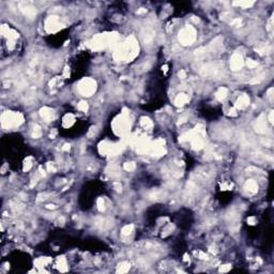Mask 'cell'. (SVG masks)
<instances>
[{"instance_id": "22", "label": "cell", "mask_w": 274, "mask_h": 274, "mask_svg": "<svg viewBox=\"0 0 274 274\" xmlns=\"http://www.w3.org/2000/svg\"><path fill=\"white\" fill-rule=\"evenodd\" d=\"M62 149H63L64 151H68V150H70V146L69 145H64V147L62 148Z\"/></svg>"}, {"instance_id": "9", "label": "cell", "mask_w": 274, "mask_h": 274, "mask_svg": "<svg viewBox=\"0 0 274 274\" xmlns=\"http://www.w3.org/2000/svg\"><path fill=\"white\" fill-rule=\"evenodd\" d=\"M246 188H247V190H249L251 193H256L257 192L258 185L254 180H249L247 183H246Z\"/></svg>"}, {"instance_id": "11", "label": "cell", "mask_w": 274, "mask_h": 274, "mask_svg": "<svg viewBox=\"0 0 274 274\" xmlns=\"http://www.w3.org/2000/svg\"><path fill=\"white\" fill-rule=\"evenodd\" d=\"M21 10H23V12H24L26 15H28V16H33V15H36V9L32 8V7L26 5V7H24V8H21Z\"/></svg>"}, {"instance_id": "17", "label": "cell", "mask_w": 274, "mask_h": 274, "mask_svg": "<svg viewBox=\"0 0 274 274\" xmlns=\"http://www.w3.org/2000/svg\"><path fill=\"white\" fill-rule=\"evenodd\" d=\"M141 123H143V127H151V125H152V122L150 121V120H149V119H143V122H141Z\"/></svg>"}, {"instance_id": "6", "label": "cell", "mask_w": 274, "mask_h": 274, "mask_svg": "<svg viewBox=\"0 0 274 274\" xmlns=\"http://www.w3.org/2000/svg\"><path fill=\"white\" fill-rule=\"evenodd\" d=\"M249 103H250L249 96L247 95H241L237 101V107L239 109H243L249 105Z\"/></svg>"}, {"instance_id": "3", "label": "cell", "mask_w": 274, "mask_h": 274, "mask_svg": "<svg viewBox=\"0 0 274 274\" xmlns=\"http://www.w3.org/2000/svg\"><path fill=\"white\" fill-rule=\"evenodd\" d=\"M78 90L84 95H91V93L95 90V82L90 78L82 79L78 86Z\"/></svg>"}, {"instance_id": "15", "label": "cell", "mask_w": 274, "mask_h": 274, "mask_svg": "<svg viewBox=\"0 0 274 274\" xmlns=\"http://www.w3.org/2000/svg\"><path fill=\"white\" fill-rule=\"evenodd\" d=\"M41 134H42L41 129H40L39 127H34V130H33V134H32L33 138H39V137L41 136Z\"/></svg>"}, {"instance_id": "13", "label": "cell", "mask_w": 274, "mask_h": 274, "mask_svg": "<svg viewBox=\"0 0 274 274\" xmlns=\"http://www.w3.org/2000/svg\"><path fill=\"white\" fill-rule=\"evenodd\" d=\"M132 230H133V225L125 226V227L122 229V234L123 236H127V234H130V233L132 232Z\"/></svg>"}, {"instance_id": "20", "label": "cell", "mask_w": 274, "mask_h": 274, "mask_svg": "<svg viewBox=\"0 0 274 274\" xmlns=\"http://www.w3.org/2000/svg\"><path fill=\"white\" fill-rule=\"evenodd\" d=\"M31 165H32V164L30 163V162H25L24 170H29V169H30V167H31Z\"/></svg>"}, {"instance_id": "21", "label": "cell", "mask_w": 274, "mask_h": 274, "mask_svg": "<svg viewBox=\"0 0 274 274\" xmlns=\"http://www.w3.org/2000/svg\"><path fill=\"white\" fill-rule=\"evenodd\" d=\"M178 75H179V77H180V78H185V76H186V73H185V71H180Z\"/></svg>"}, {"instance_id": "18", "label": "cell", "mask_w": 274, "mask_h": 274, "mask_svg": "<svg viewBox=\"0 0 274 274\" xmlns=\"http://www.w3.org/2000/svg\"><path fill=\"white\" fill-rule=\"evenodd\" d=\"M98 210H100V211H103V210L105 209V207H104V201H103L102 199H101V198L98 199Z\"/></svg>"}, {"instance_id": "1", "label": "cell", "mask_w": 274, "mask_h": 274, "mask_svg": "<svg viewBox=\"0 0 274 274\" xmlns=\"http://www.w3.org/2000/svg\"><path fill=\"white\" fill-rule=\"evenodd\" d=\"M23 122V117L19 114H12V113H5L2 116V127H10L12 125H17Z\"/></svg>"}, {"instance_id": "5", "label": "cell", "mask_w": 274, "mask_h": 274, "mask_svg": "<svg viewBox=\"0 0 274 274\" xmlns=\"http://www.w3.org/2000/svg\"><path fill=\"white\" fill-rule=\"evenodd\" d=\"M242 64H243V60H242V56L240 54H234L231 58V68L232 70L237 71V70L241 69Z\"/></svg>"}, {"instance_id": "12", "label": "cell", "mask_w": 274, "mask_h": 274, "mask_svg": "<svg viewBox=\"0 0 274 274\" xmlns=\"http://www.w3.org/2000/svg\"><path fill=\"white\" fill-rule=\"evenodd\" d=\"M233 4L242 7V8H250L254 4V2L253 1H236V2H233Z\"/></svg>"}, {"instance_id": "2", "label": "cell", "mask_w": 274, "mask_h": 274, "mask_svg": "<svg viewBox=\"0 0 274 274\" xmlns=\"http://www.w3.org/2000/svg\"><path fill=\"white\" fill-rule=\"evenodd\" d=\"M195 38H196V32H195V30L192 27L184 28L180 32V34H179V40H180L183 45L192 44L193 42L195 41Z\"/></svg>"}, {"instance_id": "19", "label": "cell", "mask_w": 274, "mask_h": 274, "mask_svg": "<svg viewBox=\"0 0 274 274\" xmlns=\"http://www.w3.org/2000/svg\"><path fill=\"white\" fill-rule=\"evenodd\" d=\"M247 66L250 68H255V66H257V62L253 61V60H249L247 61Z\"/></svg>"}, {"instance_id": "14", "label": "cell", "mask_w": 274, "mask_h": 274, "mask_svg": "<svg viewBox=\"0 0 274 274\" xmlns=\"http://www.w3.org/2000/svg\"><path fill=\"white\" fill-rule=\"evenodd\" d=\"M124 169H125V170H129V172H132V170L135 169V164L133 163V162L125 163L124 164Z\"/></svg>"}, {"instance_id": "8", "label": "cell", "mask_w": 274, "mask_h": 274, "mask_svg": "<svg viewBox=\"0 0 274 274\" xmlns=\"http://www.w3.org/2000/svg\"><path fill=\"white\" fill-rule=\"evenodd\" d=\"M188 95H186V94H184V93H181L176 98V100H175V103H176L177 106H182V105H184V104L188 102Z\"/></svg>"}, {"instance_id": "23", "label": "cell", "mask_w": 274, "mask_h": 274, "mask_svg": "<svg viewBox=\"0 0 274 274\" xmlns=\"http://www.w3.org/2000/svg\"><path fill=\"white\" fill-rule=\"evenodd\" d=\"M272 119H273V111H271V114H270V121H271V122H273V120H272Z\"/></svg>"}, {"instance_id": "4", "label": "cell", "mask_w": 274, "mask_h": 274, "mask_svg": "<svg viewBox=\"0 0 274 274\" xmlns=\"http://www.w3.org/2000/svg\"><path fill=\"white\" fill-rule=\"evenodd\" d=\"M45 28L48 32H55L61 28V25L59 24L57 16H49L45 23Z\"/></svg>"}, {"instance_id": "7", "label": "cell", "mask_w": 274, "mask_h": 274, "mask_svg": "<svg viewBox=\"0 0 274 274\" xmlns=\"http://www.w3.org/2000/svg\"><path fill=\"white\" fill-rule=\"evenodd\" d=\"M40 114H41V116L44 119H45L46 121L52 120V119H53V117H54V111H52V109L47 108V107H45V108H42L41 111H40Z\"/></svg>"}, {"instance_id": "16", "label": "cell", "mask_w": 274, "mask_h": 274, "mask_svg": "<svg viewBox=\"0 0 274 274\" xmlns=\"http://www.w3.org/2000/svg\"><path fill=\"white\" fill-rule=\"evenodd\" d=\"M78 108L82 111H86L87 109H88V105H87L86 102H80L79 104H78Z\"/></svg>"}, {"instance_id": "10", "label": "cell", "mask_w": 274, "mask_h": 274, "mask_svg": "<svg viewBox=\"0 0 274 274\" xmlns=\"http://www.w3.org/2000/svg\"><path fill=\"white\" fill-rule=\"evenodd\" d=\"M215 96H216V98L220 100V101L224 100V98L227 96V89H226V88H220V89L217 90Z\"/></svg>"}]
</instances>
